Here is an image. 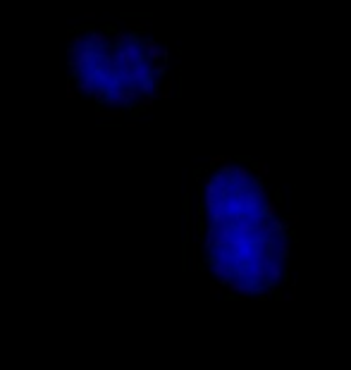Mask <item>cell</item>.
I'll use <instances>...</instances> for the list:
<instances>
[{"mask_svg":"<svg viewBox=\"0 0 351 370\" xmlns=\"http://www.w3.org/2000/svg\"><path fill=\"white\" fill-rule=\"evenodd\" d=\"M232 179L237 182V184H244V186H248L251 184V167L248 165H237L234 163V170H232Z\"/></svg>","mask_w":351,"mask_h":370,"instance_id":"cell-2","label":"cell"},{"mask_svg":"<svg viewBox=\"0 0 351 370\" xmlns=\"http://www.w3.org/2000/svg\"><path fill=\"white\" fill-rule=\"evenodd\" d=\"M151 24H82L67 41L72 89L96 112L127 117L160 98L167 72V46L146 36Z\"/></svg>","mask_w":351,"mask_h":370,"instance_id":"cell-1","label":"cell"},{"mask_svg":"<svg viewBox=\"0 0 351 370\" xmlns=\"http://www.w3.org/2000/svg\"><path fill=\"white\" fill-rule=\"evenodd\" d=\"M254 172L258 174L261 179H265L270 174V167H268V163H263V160H258V163H254Z\"/></svg>","mask_w":351,"mask_h":370,"instance_id":"cell-3","label":"cell"}]
</instances>
